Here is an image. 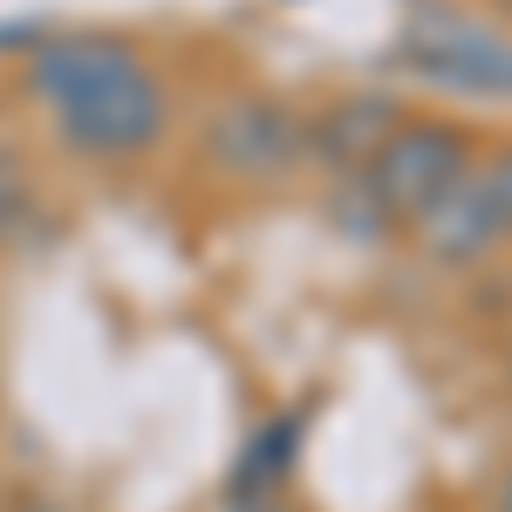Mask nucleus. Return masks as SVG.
<instances>
[{"instance_id":"nucleus-1","label":"nucleus","mask_w":512,"mask_h":512,"mask_svg":"<svg viewBox=\"0 0 512 512\" xmlns=\"http://www.w3.org/2000/svg\"><path fill=\"white\" fill-rule=\"evenodd\" d=\"M28 89L62 130V144H76L82 158H144L171 123L164 82L144 69V55H130L123 41L103 35H69L28 55Z\"/></svg>"},{"instance_id":"nucleus-2","label":"nucleus","mask_w":512,"mask_h":512,"mask_svg":"<svg viewBox=\"0 0 512 512\" xmlns=\"http://www.w3.org/2000/svg\"><path fill=\"white\" fill-rule=\"evenodd\" d=\"M478 164L472 137L458 130V123L444 117H403L383 137V151L369 158V171H362V192L376 198V212L390 219V226H410L431 198H444L465 171Z\"/></svg>"},{"instance_id":"nucleus-3","label":"nucleus","mask_w":512,"mask_h":512,"mask_svg":"<svg viewBox=\"0 0 512 512\" xmlns=\"http://www.w3.org/2000/svg\"><path fill=\"white\" fill-rule=\"evenodd\" d=\"M403 62L417 76L444 82V89H465V96H499L512 103V41L458 21V14H417L410 35H403Z\"/></svg>"},{"instance_id":"nucleus-4","label":"nucleus","mask_w":512,"mask_h":512,"mask_svg":"<svg viewBox=\"0 0 512 512\" xmlns=\"http://www.w3.org/2000/svg\"><path fill=\"white\" fill-rule=\"evenodd\" d=\"M205 151H212L219 171H233L246 185H274L294 164H308V117L274 103V96H239L212 117Z\"/></svg>"},{"instance_id":"nucleus-5","label":"nucleus","mask_w":512,"mask_h":512,"mask_svg":"<svg viewBox=\"0 0 512 512\" xmlns=\"http://www.w3.org/2000/svg\"><path fill=\"white\" fill-rule=\"evenodd\" d=\"M410 233H417V246H424L431 260H444V267H472V260L492 253V246H506V239H499V219H492V198H485V178H478V164L444 198H431V205L410 219Z\"/></svg>"},{"instance_id":"nucleus-6","label":"nucleus","mask_w":512,"mask_h":512,"mask_svg":"<svg viewBox=\"0 0 512 512\" xmlns=\"http://www.w3.org/2000/svg\"><path fill=\"white\" fill-rule=\"evenodd\" d=\"M396 123H403V110L390 96H342L308 123V164L335 171V178H362Z\"/></svg>"},{"instance_id":"nucleus-7","label":"nucleus","mask_w":512,"mask_h":512,"mask_svg":"<svg viewBox=\"0 0 512 512\" xmlns=\"http://www.w3.org/2000/svg\"><path fill=\"white\" fill-rule=\"evenodd\" d=\"M294 431H301V417H280L267 431H253V444H246V458H239V472H233V506L239 512L253 506V499H274V485L294 465Z\"/></svg>"},{"instance_id":"nucleus-8","label":"nucleus","mask_w":512,"mask_h":512,"mask_svg":"<svg viewBox=\"0 0 512 512\" xmlns=\"http://www.w3.org/2000/svg\"><path fill=\"white\" fill-rule=\"evenodd\" d=\"M478 178H485V198H492V219H499V239L512 246V144H499L492 158L478 164Z\"/></svg>"},{"instance_id":"nucleus-9","label":"nucleus","mask_w":512,"mask_h":512,"mask_svg":"<svg viewBox=\"0 0 512 512\" xmlns=\"http://www.w3.org/2000/svg\"><path fill=\"white\" fill-rule=\"evenodd\" d=\"M492 512H512V465L499 472V492H492Z\"/></svg>"}]
</instances>
